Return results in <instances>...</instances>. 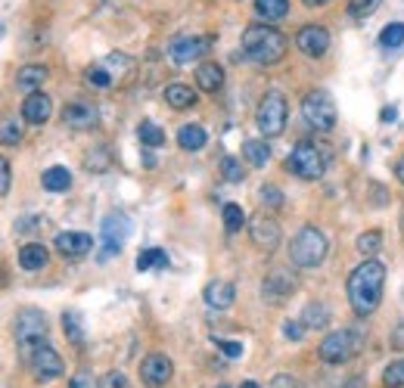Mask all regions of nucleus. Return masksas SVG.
<instances>
[{"instance_id": "41", "label": "nucleus", "mask_w": 404, "mask_h": 388, "mask_svg": "<svg viewBox=\"0 0 404 388\" xmlns=\"http://www.w3.org/2000/svg\"><path fill=\"white\" fill-rule=\"evenodd\" d=\"M87 84H94V87H109L112 78H109V72H103V69H87Z\"/></svg>"}, {"instance_id": "48", "label": "nucleus", "mask_w": 404, "mask_h": 388, "mask_svg": "<svg viewBox=\"0 0 404 388\" xmlns=\"http://www.w3.org/2000/svg\"><path fill=\"white\" fill-rule=\"evenodd\" d=\"M346 388H367V382H364V379H351Z\"/></svg>"}, {"instance_id": "43", "label": "nucleus", "mask_w": 404, "mask_h": 388, "mask_svg": "<svg viewBox=\"0 0 404 388\" xmlns=\"http://www.w3.org/2000/svg\"><path fill=\"white\" fill-rule=\"evenodd\" d=\"M283 335H286V339H293V342H298L305 335V326H298L296 320H286V323H283Z\"/></svg>"}, {"instance_id": "4", "label": "nucleus", "mask_w": 404, "mask_h": 388, "mask_svg": "<svg viewBox=\"0 0 404 388\" xmlns=\"http://www.w3.org/2000/svg\"><path fill=\"white\" fill-rule=\"evenodd\" d=\"M327 249H330L327 236L317 227H302L293 236V242H289V258L298 267H317L327 258Z\"/></svg>"}, {"instance_id": "49", "label": "nucleus", "mask_w": 404, "mask_h": 388, "mask_svg": "<svg viewBox=\"0 0 404 388\" xmlns=\"http://www.w3.org/2000/svg\"><path fill=\"white\" fill-rule=\"evenodd\" d=\"M330 0H305V6H327Z\"/></svg>"}, {"instance_id": "21", "label": "nucleus", "mask_w": 404, "mask_h": 388, "mask_svg": "<svg viewBox=\"0 0 404 388\" xmlns=\"http://www.w3.org/2000/svg\"><path fill=\"white\" fill-rule=\"evenodd\" d=\"M47 261L50 252L41 242H28L19 249V267H25V271H41V267H47Z\"/></svg>"}, {"instance_id": "3", "label": "nucleus", "mask_w": 404, "mask_h": 388, "mask_svg": "<svg viewBox=\"0 0 404 388\" xmlns=\"http://www.w3.org/2000/svg\"><path fill=\"white\" fill-rule=\"evenodd\" d=\"M327 159H330L327 146H317V143H311V140H298L286 159V168L293 171L296 177H302V181H317V177H324Z\"/></svg>"}, {"instance_id": "30", "label": "nucleus", "mask_w": 404, "mask_h": 388, "mask_svg": "<svg viewBox=\"0 0 404 388\" xmlns=\"http://www.w3.org/2000/svg\"><path fill=\"white\" fill-rule=\"evenodd\" d=\"M137 137H140V143L149 146V149H156V146H162L165 143V131L159 128V124H153V122H144L137 128Z\"/></svg>"}, {"instance_id": "11", "label": "nucleus", "mask_w": 404, "mask_h": 388, "mask_svg": "<svg viewBox=\"0 0 404 388\" xmlns=\"http://www.w3.org/2000/svg\"><path fill=\"white\" fill-rule=\"evenodd\" d=\"M208 47H212V37H177V41H171L168 56L175 59L177 65H187V63H193V59H199Z\"/></svg>"}, {"instance_id": "27", "label": "nucleus", "mask_w": 404, "mask_h": 388, "mask_svg": "<svg viewBox=\"0 0 404 388\" xmlns=\"http://www.w3.org/2000/svg\"><path fill=\"white\" fill-rule=\"evenodd\" d=\"M153 267H159V271H165V267H168L165 249H146V252H140V255H137V271L140 273L153 271Z\"/></svg>"}, {"instance_id": "29", "label": "nucleus", "mask_w": 404, "mask_h": 388, "mask_svg": "<svg viewBox=\"0 0 404 388\" xmlns=\"http://www.w3.org/2000/svg\"><path fill=\"white\" fill-rule=\"evenodd\" d=\"M355 245H358V252H361L364 258H373L379 249H383V233H379V230H367V233L358 236Z\"/></svg>"}, {"instance_id": "17", "label": "nucleus", "mask_w": 404, "mask_h": 388, "mask_svg": "<svg viewBox=\"0 0 404 388\" xmlns=\"http://www.w3.org/2000/svg\"><path fill=\"white\" fill-rule=\"evenodd\" d=\"M293 289H296V280L289 277L286 271H271L265 280V286H261V295H265L271 304H280L283 298H289Z\"/></svg>"}, {"instance_id": "46", "label": "nucleus", "mask_w": 404, "mask_h": 388, "mask_svg": "<svg viewBox=\"0 0 404 388\" xmlns=\"http://www.w3.org/2000/svg\"><path fill=\"white\" fill-rule=\"evenodd\" d=\"M109 385H112V388H125V379H122V376H115V373H112V376H109Z\"/></svg>"}, {"instance_id": "16", "label": "nucleus", "mask_w": 404, "mask_h": 388, "mask_svg": "<svg viewBox=\"0 0 404 388\" xmlns=\"http://www.w3.org/2000/svg\"><path fill=\"white\" fill-rule=\"evenodd\" d=\"M50 115H53V100H50L47 93L34 91V93H28L25 103H22V118H25L28 124H47Z\"/></svg>"}, {"instance_id": "9", "label": "nucleus", "mask_w": 404, "mask_h": 388, "mask_svg": "<svg viewBox=\"0 0 404 388\" xmlns=\"http://www.w3.org/2000/svg\"><path fill=\"white\" fill-rule=\"evenodd\" d=\"M25 357H28V367H32V373H34L37 379H44V382H47V379H59L65 373L63 357H59L53 348L47 345V342H44V345H37L34 351H28Z\"/></svg>"}, {"instance_id": "6", "label": "nucleus", "mask_w": 404, "mask_h": 388, "mask_svg": "<svg viewBox=\"0 0 404 388\" xmlns=\"http://www.w3.org/2000/svg\"><path fill=\"white\" fill-rule=\"evenodd\" d=\"M361 351V332L358 330H339L330 332L320 342V361L327 363H346Z\"/></svg>"}, {"instance_id": "18", "label": "nucleus", "mask_w": 404, "mask_h": 388, "mask_svg": "<svg viewBox=\"0 0 404 388\" xmlns=\"http://www.w3.org/2000/svg\"><path fill=\"white\" fill-rule=\"evenodd\" d=\"M128 221H125V214H109L106 221H103V240H106V255H118L122 252V242L125 236H128Z\"/></svg>"}, {"instance_id": "22", "label": "nucleus", "mask_w": 404, "mask_h": 388, "mask_svg": "<svg viewBox=\"0 0 404 388\" xmlns=\"http://www.w3.org/2000/svg\"><path fill=\"white\" fill-rule=\"evenodd\" d=\"M41 183H44V190H50V193H65L72 186V171L63 168V165H53V168L44 171Z\"/></svg>"}, {"instance_id": "36", "label": "nucleus", "mask_w": 404, "mask_h": 388, "mask_svg": "<svg viewBox=\"0 0 404 388\" xmlns=\"http://www.w3.org/2000/svg\"><path fill=\"white\" fill-rule=\"evenodd\" d=\"M63 330H65V335H69L72 345H84V332H81V326H78V314H65Z\"/></svg>"}, {"instance_id": "13", "label": "nucleus", "mask_w": 404, "mask_h": 388, "mask_svg": "<svg viewBox=\"0 0 404 388\" xmlns=\"http://www.w3.org/2000/svg\"><path fill=\"white\" fill-rule=\"evenodd\" d=\"M249 236H252V242H255L258 249L271 252V249L280 245V224L265 218V214H258V218L249 224Z\"/></svg>"}, {"instance_id": "31", "label": "nucleus", "mask_w": 404, "mask_h": 388, "mask_svg": "<svg viewBox=\"0 0 404 388\" xmlns=\"http://www.w3.org/2000/svg\"><path fill=\"white\" fill-rule=\"evenodd\" d=\"M305 326H311V330H320V326H327L330 323V311H327V304H320V302H314L305 308V320H302Z\"/></svg>"}, {"instance_id": "35", "label": "nucleus", "mask_w": 404, "mask_h": 388, "mask_svg": "<svg viewBox=\"0 0 404 388\" xmlns=\"http://www.w3.org/2000/svg\"><path fill=\"white\" fill-rule=\"evenodd\" d=\"M221 174H224V181L239 183V181L246 177V171H243V165H239V159H234V155H227V159L221 162Z\"/></svg>"}, {"instance_id": "42", "label": "nucleus", "mask_w": 404, "mask_h": 388, "mask_svg": "<svg viewBox=\"0 0 404 388\" xmlns=\"http://www.w3.org/2000/svg\"><path fill=\"white\" fill-rule=\"evenodd\" d=\"M215 348H221V354H227V357H243V345H239V342H221V339H215Z\"/></svg>"}, {"instance_id": "33", "label": "nucleus", "mask_w": 404, "mask_h": 388, "mask_svg": "<svg viewBox=\"0 0 404 388\" xmlns=\"http://www.w3.org/2000/svg\"><path fill=\"white\" fill-rule=\"evenodd\" d=\"M379 44H383L386 50H395L404 44V22H392V25H386L383 32H379Z\"/></svg>"}, {"instance_id": "24", "label": "nucleus", "mask_w": 404, "mask_h": 388, "mask_svg": "<svg viewBox=\"0 0 404 388\" xmlns=\"http://www.w3.org/2000/svg\"><path fill=\"white\" fill-rule=\"evenodd\" d=\"M177 143L187 153H196V149L206 146V131L199 128V124H184L181 131H177Z\"/></svg>"}, {"instance_id": "7", "label": "nucleus", "mask_w": 404, "mask_h": 388, "mask_svg": "<svg viewBox=\"0 0 404 388\" xmlns=\"http://www.w3.org/2000/svg\"><path fill=\"white\" fill-rule=\"evenodd\" d=\"M16 342L22 348V354L34 351L37 345L47 342V320H44L41 311H19L16 314Z\"/></svg>"}, {"instance_id": "5", "label": "nucleus", "mask_w": 404, "mask_h": 388, "mask_svg": "<svg viewBox=\"0 0 404 388\" xmlns=\"http://www.w3.org/2000/svg\"><path fill=\"white\" fill-rule=\"evenodd\" d=\"M286 100H283V93H265V100L258 103V112H255V124L258 131L265 134V137H280L283 128H286Z\"/></svg>"}, {"instance_id": "37", "label": "nucleus", "mask_w": 404, "mask_h": 388, "mask_svg": "<svg viewBox=\"0 0 404 388\" xmlns=\"http://www.w3.org/2000/svg\"><path fill=\"white\" fill-rule=\"evenodd\" d=\"M0 137H4L6 146L19 143V140H22V128H19L16 118H4V124H0Z\"/></svg>"}, {"instance_id": "14", "label": "nucleus", "mask_w": 404, "mask_h": 388, "mask_svg": "<svg viewBox=\"0 0 404 388\" xmlns=\"http://www.w3.org/2000/svg\"><path fill=\"white\" fill-rule=\"evenodd\" d=\"M53 245L63 258H84V255H91L94 240L87 233H72V230H65V233H56Z\"/></svg>"}, {"instance_id": "15", "label": "nucleus", "mask_w": 404, "mask_h": 388, "mask_svg": "<svg viewBox=\"0 0 404 388\" xmlns=\"http://www.w3.org/2000/svg\"><path fill=\"white\" fill-rule=\"evenodd\" d=\"M63 124H69V128H75V131L94 128V124H96V109H94V103H87V100L69 103V106L63 109Z\"/></svg>"}, {"instance_id": "50", "label": "nucleus", "mask_w": 404, "mask_h": 388, "mask_svg": "<svg viewBox=\"0 0 404 388\" xmlns=\"http://www.w3.org/2000/svg\"><path fill=\"white\" fill-rule=\"evenodd\" d=\"M239 388H261V385H255V382H243Z\"/></svg>"}, {"instance_id": "34", "label": "nucleus", "mask_w": 404, "mask_h": 388, "mask_svg": "<svg viewBox=\"0 0 404 388\" xmlns=\"http://www.w3.org/2000/svg\"><path fill=\"white\" fill-rule=\"evenodd\" d=\"M383 385L386 388H404V361L389 363L386 373H383Z\"/></svg>"}, {"instance_id": "44", "label": "nucleus", "mask_w": 404, "mask_h": 388, "mask_svg": "<svg viewBox=\"0 0 404 388\" xmlns=\"http://www.w3.org/2000/svg\"><path fill=\"white\" fill-rule=\"evenodd\" d=\"M0 171H4V177H0V193H10V181H13V168H10V162L4 159V165H0Z\"/></svg>"}, {"instance_id": "40", "label": "nucleus", "mask_w": 404, "mask_h": 388, "mask_svg": "<svg viewBox=\"0 0 404 388\" xmlns=\"http://www.w3.org/2000/svg\"><path fill=\"white\" fill-rule=\"evenodd\" d=\"M69 388H96L94 373H91V370H78V373H75V376H72Z\"/></svg>"}, {"instance_id": "10", "label": "nucleus", "mask_w": 404, "mask_h": 388, "mask_svg": "<svg viewBox=\"0 0 404 388\" xmlns=\"http://www.w3.org/2000/svg\"><path fill=\"white\" fill-rule=\"evenodd\" d=\"M171 376H175V363H171L165 354H159V351L144 357V363H140V379H144L149 388H162Z\"/></svg>"}, {"instance_id": "19", "label": "nucleus", "mask_w": 404, "mask_h": 388, "mask_svg": "<svg viewBox=\"0 0 404 388\" xmlns=\"http://www.w3.org/2000/svg\"><path fill=\"white\" fill-rule=\"evenodd\" d=\"M234 298H236V289L227 280H212L206 286V304L215 311H227L234 304Z\"/></svg>"}, {"instance_id": "1", "label": "nucleus", "mask_w": 404, "mask_h": 388, "mask_svg": "<svg viewBox=\"0 0 404 388\" xmlns=\"http://www.w3.org/2000/svg\"><path fill=\"white\" fill-rule=\"evenodd\" d=\"M383 286H386V267L379 261H364L361 267H355L348 277V302L351 311L358 317H367L379 308L383 302Z\"/></svg>"}, {"instance_id": "2", "label": "nucleus", "mask_w": 404, "mask_h": 388, "mask_svg": "<svg viewBox=\"0 0 404 388\" xmlns=\"http://www.w3.org/2000/svg\"><path fill=\"white\" fill-rule=\"evenodd\" d=\"M243 56L255 65H274L286 56V37L271 25H249L243 32Z\"/></svg>"}, {"instance_id": "38", "label": "nucleus", "mask_w": 404, "mask_h": 388, "mask_svg": "<svg viewBox=\"0 0 404 388\" xmlns=\"http://www.w3.org/2000/svg\"><path fill=\"white\" fill-rule=\"evenodd\" d=\"M379 4H383V0H351L348 13H351L355 19H364V16H370V13H377Z\"/></svg>"}, {"instance_id": "32", "label": "nucleus", "mask_w": 404, "mask_h": 388, "mask_svg": "<svg viewBox=\"0 0 404 388\" xmlns=\"http://www.w3.org/2000/svg\"><path fill=\"white\" fill-rule=\"evenodd\" d=\"M246 227V212L239 205H224V230H227V233H239V230Z\"/></svg>"}, {"instance_id": "23", "label": "nucleus", "mask_w": 404, "mask_h": 388, "mask_svg": "<svg viewBox=\"0 0 404 388\" xmlns=\"http://www.w3.org/2000/svg\"><path fill=\"white\" fill-rule=\"evenodd\" d=\"M243 155H246V162H249V165L265 168L267 159H271V146H267L265 140H246V143H243Z\"/></svg>"}, {"instance_id": "47", "label": "nucleus", "mask_w": 404, "mask_h": 388, "mask_svg": "<svg viewBox=\"0 0 404 388\" xmlns=\"http://www.w3.org/2000/svg\"><path fill=\"white\" fill-rule=\"evenodd\" d=\"M395 174H398V181L404 183V155H401V159H398V165H395Z\"/></svg>"}, {"instance_id": "25", "label": "nucleus", "mask_w": 404, "mask_h": 388, "mask_svg": "<svg viewBox=\"0 0 404 388\" xmlns=\"http://www.w3.org/2000/svg\"><path fill=\"white\" fill-rule=\"evenodd\" d=\"M44 81H47V69H44V65H25V69H19V75H16V84L22 91H37Z\"/></svg>"}, {"instance_id": "39", "label": "nucleus", "mask_w": 404, "mask_h": 388, "mask_svg": "<svg viewBox=\"0 0 404 388\" xmlns=\"http://www.w3.org/2000/svg\"><path fill=\"white\" fill-rule=\"evenodd\" d=\"M258 196H261V202H265L267 208H283V193L277 190V186H271V183H267V186H261V193H258Z\"/></svg>"}, {"instance_id": "20", "label": "nucleus", "mask_w": 404, "mask_h": 388, "mask_svg": "<svg viewBox=\"0 0 404 388\" xmlns=\"http://www.w3.org/2000/svg\"><path fill=\"white\" fill-rule=\"evenodd\" d=\"M196 84L202 93H218L224 87V69L218 63H202L196 69Z\"/></svg>"}, {"instance_id": "45", "label": "nucleus", "mask_w": 404, "mask_h": 388, "mask_svg": "<svg viewBox=\"0 0 404 388\" xmlns=\"http://www.w3.org/2000/svg\"><path fill=\"white\" fill-rule=\"evenodd\" d=\"M395 115H398V112H395L392 106H386V109H383V122H395Z\"/></svg>"}, {"instance_id": "12", "label": "nucleus", "mask_w": 404, "mask_h": 388, "mask_svg": "<svg viewBox=\"0 0 404 388\" xmlns=\"http://www.w3.org/2000/svg\"><path fill=\"white\" fill-rule=\"evenodd\" d=\"M296 47L302 50L305 56H324L330 50V34H327L324 25H305L302 32L296 34Z\"/></svg>"}, {"instance_id": "28", "label": "nucleus", "mask_w": 404, "mask_h": 388, "mask_svg": "<svg viewBox=\"0 0 404 388\" xmlns=\"http://www.w3.org/2000/svg\"><path fill=\"white\" fill-rule=\"evenodd\" d=\"M255 10H258V16L261 19H283L286 16V10H289V0H255Z\"/></svg>"}, {"instance_id": "8", "label": "nucleus", "mask_w": 404, "mask_h": 388, "mask_svg": "<svg viewBox=\"0 0 404 388\" xmlns=\"http://www.w3.org/2000/svg\"><path fill=\"white\" fill-rule=\"evenodd\" d=\"M302 118L308 122V128L314 131H330L336 124V106L327 93L314 91L302 100Z\"/></svg>"}, {"instance_id": "26", "label": "nucleus", "mask_w": 404, "mask_h": 388, "mask_svg": "<svg viewBox=\"0 0 404 388\" xmlns=\"http://www.w3.org/2000/svg\"><path fill=\"white\" fill-rule=\"evenodd\" d=\"M165 103L171 109H187V106L196 103V93H193L187 84H168L165 87Z\"/></svg>"}]
</instances>
